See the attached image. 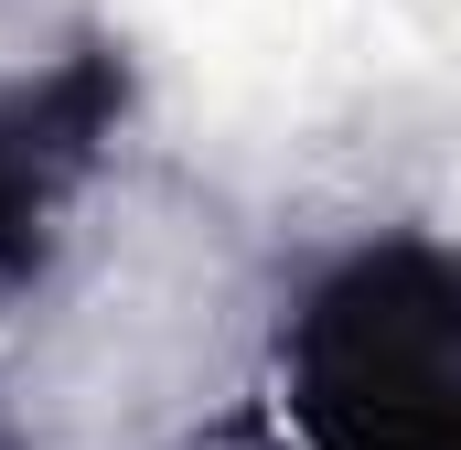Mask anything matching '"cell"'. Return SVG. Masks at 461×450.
<instances>
[{
    "instance_id": "cell-1",
    "label": "cell",
    "mask_w": 461,
    "mask_h": 450,
    "mask_svg": "<svg viewBox=\"0 0 461 450\" xmlns=\"http://www.w3.org/2000/svg\"><path fill=\"white\" fill-rule=\"evenodd\" d=\"M268 375L301 450H461V247H344L290 301Z\"/></svg>"
},
{
    "instance_id": "cell-2",
    "label": "cell",
    "mask_w": 461,
    "mask_h": 450,
    "mask_svg": "<svg viewBox=\"0 0 461 450\" xmlns=\"http://www.w3.org/2000/svg\"><path fill=\"white\" fill-rule=\"evenodd\" d=\"M129 97H140V76H129V43H108V32H76L32 76H0V311L22 290H43L108 140L129 129Z\"/></svg>"
},
{
    "instance_id": "cell-3",
    "label": "cell",
    "mask_w": 461,
    "mask_h": 450,
    "mask_svg": "<svg viewBox=\"0 0 461 450\" xmlns=\"http://www.w3.org/2000/svg\"><path fill=\"white\" fill-rule=\"evenodd\" d=\"M0 450H32V429H22V408L0 397Z\"/></svg>"
}]
</instances>
